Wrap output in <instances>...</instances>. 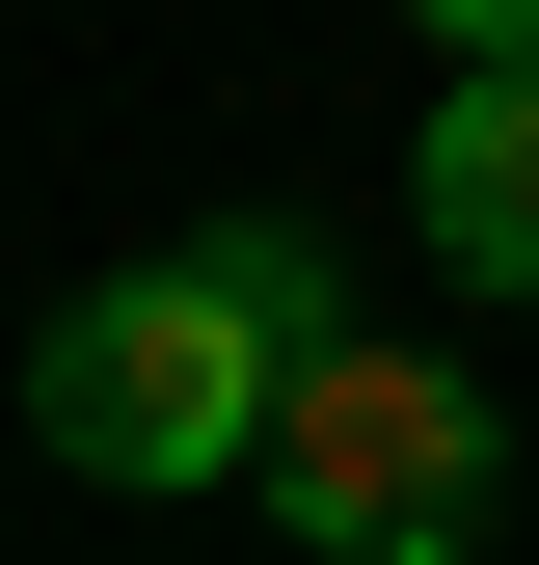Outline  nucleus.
Listing matches in <instances>:
<instances>
[{"instance_id":"1","label":"nucleus","mask_w":539,"mask_h":565,"mask_svg":"<svg viewBox=\"0 0 539 565\" xmlns=\"http://www.w3.org/2000/svg\"><path fill=\"white\" fill-rule=\"evenodd\" d=\"M270 404H297V350L243 323V269H216V243H162V269H108V297H54V323H28V431L82 458V484H162V512L270 458Z\"/></svg>"},{"instance_id":"2","label":"nucleus","mask_w":539,"mask_h":565,"mask_svg":"<svg viewBox=\"0 0 539 565\" xmlns=\"http://www.w3.org/2000/svg\"><path fill=\"white\" fill-rule=\"evenodd\" d=\"M486 377H458V350H297V404H270V512H297L324 565H458L486 539Z\"/></svg>"},{"instance_id":"3","label":"nucleus","mask_w":539,"mask_h":565,"mask_svg":"<svg viewBox=\"0 0 539 565\" xmlns=\"http://www.w3.org/2000/svg\"><path fill=\"white\" fill-rule=\"evenodd\" d=\"M404 216H432V269L539 297V82H458V108H432V162H404Z\"/></svg>"},{"instance_id":"4","label":"nucleus","mask_w":539,"mask_h":565,"mask_svg":"<svg viewBox=\"0 0 539 565\" xmlns=\"http://www.w3.org/2000/svg\"><path fill=\"white\" fill-rule=\"evenodd\" d=\"M404 28H432L458 82H539V0H404Z\"/></svg>"}]
</instances>
